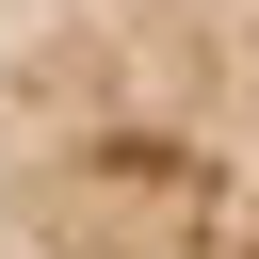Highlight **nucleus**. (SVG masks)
Masks as SVG:
<instances>
[{
  "mask_svg": "<svg viewBox=\"0 0 259 259\" xmlns=\"http://www.w3.org/2000/svg\"><path fill=\"white\" fill-rule=\"evenodd\" d=\"M0 259H259V0H0Z\"/></svg>",
  "mask_w": 259,
  "mask_h": 259,
  "instance_id": "obj_1",
  "label": "nucleus"
}]
</instances>
